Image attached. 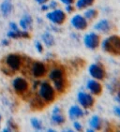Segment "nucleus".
<instances>
[{
    "label": "nucleus",
    "instance_id": "31",
    "mask_svg": "<svg viewBox=\"0 0 120 132\" xmlns=\"http://www.w3.org/2000/svg\"><path fill=\"white\" fill-rule=\"evenodd\" d=\"M36 48H37V50H38V53H42V51H43V47H42L41 42H38V41L36 42Z\"/></svg>",
    "mask_w": 120,
    "mask_h": 132
},
{
    "label": "nucleus",
    "instance_id": "22",
    "mask_svg": "<svg viewBox=\"0 0 120 132\" xmlns=\"http://www.w3.org/2000/svg\"><path fill=\"white\" fill-rule=\"evenodd\" d=\"M42 40H43V42L46 44V46H48V47H51V46H53L54 44V37L50 33H44L43 35H42Z\"/></svg>",
    "mask_w": 120,
    "mask_h": 132
},
{
    "label": "nucleus",
    "instance_id": "44",
    "mask_svg": "<svg viewBox=\"0 0 120 132\" xmlns=\"http://www.w3.org/2000/svg\"><path fill=\"white\" fill-rule=\"evenodd\" d=\"M118 132H120V131H118Z\"/></svg>",
    "mask_w": 120,
    "mask_h": 132
},
{
    "label": "nucleus",
    "instance_id": "27",
    "mask_svg": "<svg viewBox=\"0 0 120 132\" xmlns=\"http://www.w3.org/2000/svg\"><path fill=\"white\" fill-rule=\"evenodd\" d=\"M8 126H9V128H10V130H14V131H16L17 128H18L17 125L13 122V121H11V120H10V121L8 122Z\"/></svg>",
    "mask_w": 120,
    "mask_h": 132
},
{
    "label": "nucleus",
    "instance_id": "2",
    "mask_svg": "<svg viewBox=\"0 0 120 132\" xmlns=\"http://www.w3.org/2000/svg\"><path fill=\"white\" fill-rule=\"evenodd\" d=\"M39 97L43 101H54L55 97V90L48 81H43L39 85Z\"/></svg>",
    "mask_w": 120,
    "mask_h": 132
},
{
    "label": "nucleus",
    "instance_id": "41",
    "mask_svg": "<svg viewBox=\"0 0 120 132\" xmlns=\"http://www.w3.org/2000/svg\"><path fill=\"white\" fill-rule=\"evenodd\" d=\"M47 132H57V131H55V130L53 129V128H49L48 131H47Z\"/></svg>",
    "mask_w": 120,
    "mask_h": 132
},
{
    "label": "nucleus",
    "instance_id": "12",
    "mask_svg": "<svg viewBox=\"0 0 120 132\" xmlns=\"http://www.w3.org/2000/svg\"><path fill=\"white\" fill-rule=\"evenodd\" d=\"M86 88H87V90L90 92V94L96 95V96L100 95L102 91V86H101V84H100V82L95 79L89 80V81H87Z\"/></svg>",
    "mask_w": 120,
    "mask_h": 132
},
{
    "label": "nucleus",
    "instance_id": "17",
    "mask_svg": "<svg viewBox=\"0 0 120 132\" xmlns=\"http://www.w3.org/2000/svg\"><path fill=\"white\" fill-rule=\"evenodd\" d=\"M95 0H77L76 1V8L78 10H84L91 7L94 4Z\"/></svg>",
    "mask_w": 120,
    "mask_h": 132
},
{
    "label": "nucleus",
    "instance_id": "34",
    "mask_svg": "<svg viewBox=\"0 0 120 132\" xmlns=\"http://www.w3.org/2000/svg\"><path fill=\"white\" fill-rule=\"evenodd\" d=\"M115 100H116V101L120 104V91H118L117 94H116V96H115Z\"/></svg>",
    "mask_w": 120,
    "mask_h": 132
},
{
    "label": "nucleus",
    "instance_id": "5",
    "mask_svg": "<svg viewBox=\"0 0 120 132\" xmlns=\"http://www.w3.org/2000/svg\"><path fill=\"white\" fill-rule=\"evenodd\" d=\"M88 73L93 79L97 81H102L106 76V72L104 69L100 66V64H92L88 68Z\"/></svg>",
    "mask_w": 120,
    "mask_h": 132
},
{
    "label": "nucleus",
    "instance_id": "33",
    "mask_svg": "<svg viewBox=\"0 0 120 132\" xmlns=\"http://www.w3.org/2000/svg\"><path fill=\"white\" fill-rule=\"evenodd\" d=\"M60 1L65 5H71V4H73L75 2V0H60Z\"/></svg>",
    "mask_w": 120,
    "mask_h": 132
},
{
    "label": "nucleus",
    "instance_id": "15",
    "mask_svg": "<svg viewBox=\"0 0 120 132\" xmlns=\"http://www.w3.org/2000/svg\"><path fill=\"white\" fill-rule=\"evenodd\" d=\"M49 78H50V80L53 81L64 79L65 78L64 70H63L62 69H60V68H55V69H52L50 74H49Z\"/></svg>",
    "mask_w": 120,
    "mask_h": 132
},
{
    "label": "nucleus",
    "instance_id": "10",
    "mask_svg": "<svg viewBox=\"0 0 120 132\" xmlns=\"http://www.w3.org/2000/svg\"><path fill=\"white\" fill-rule=\"evenodd\" d=\"M13 88L18 94H23L27 91L28 82L22 77H18L13 81Z\"/></svg>",
    "mask_w": 120,
    "mask_h": 132
},
{
    "label": "nucleus",
    "instance_id": "11",
    "mask_svg": "<svg viewBox=\"0 0 120 132\" xmlns=\"http://www.w3.org/2000/svg\"><path fill=\"white\" fill-rule=\"evenodd\" d=\"M31 70H32V74H33L34 77L41 78V77H43L46 74L47 69L46 66L43 63H41V62H35L32 65Z\"/></svg>",
    "mask_w": 120,
    "mask_h": 132
},
{
    "label": "nucleus",
    "instance_id": "29",
    "mask_svg": "<svg viewBox=\"0 0 120 132\" xmlns=\"http://www.w3.org/2000/svg\"><path fill=\"white\" fill-rule=\"evenodd\" d=\"M2 71L5 74H7V75H12L13 72H14V71H13L12 69H10L9 67L8 68H2Z\"/></svg>",
    "mask_w": 120,
    "mask_h": 132
},
{
    "label": "nucleus",
    "instance_id": "32",
    "mask_svg": "<svg viewBox=\"0 0 120 132\" xmlns=\"http://www.w3.org/2000/svg\"><path fill=\"white\" fill-rule=\"evenodd\" d=\"M57 7H58V5H57V2H56V1H54V0L51 1V3H50V5H49V8L54 9V10H55V9L57 8Z\"/></svg>",
    "mask_w": 120,
    "mask_h": 132
},
{
    "label": "nucleus",
    "instance_id": "40",
    "mask_svg": "<svg viewBox=\"0 0 120 132\" xmlns=\"http://www.w3.org/2000/svg\"><path fill=\"white\" fill-rule=\"evenodd\" d=\"M63 132H76V131H74V130H72V129H66Z\"/></svg>",
    "mask_w": 120,
    "mask_h": 132
},
{
    "label": "nucleus",
    "instance_id": "38",
    "mask_svg": "<svg viewBox=\"0 0 120 132\" xmlns=\"http://www.w3.org/2000/svg\"><path fill=\"white\" fill-rule=\"evenodd\" d=\"M41 9H42V10H48V9H49V6H47V5H43V6H42V8H41Z\"/></svg>",
    "mask_w": 120,
    "mask_h": 132
},
{
    "label": "nucleus",
    "instance_id": "4",
    "mask_svg": "<svg viewBox=\"0 0 120 132\" xmlns=\"http://www.w3.org/2000/svg\"><path fill=\"white\" fill-rule=\"evenodd\" d=\"M47 18L54 24H62L66 21V12L60 9H55L47 14Z\"/></svg>",
    "mask_w": 120,
    "mask_h": 132
},
{
    "label": "nucleus",
    "instance_id": "6",
    "mask_svg": "<svg viewBox=\"0 0 120 132\" xmlns=\"http://www.w3.org/2000/svg\"><path fill=\"white\" fill-rule=\"evenodd\" d=\"M78 102L83 107V109H89L94 105L95 99L90 93L81 91L78 94Z\"/></svg>",
    "mask_w": 120,
    "mask_h": 132
},
{
    "label": "nucleus",
    "instance_id": "43",
    "mask_svg": "<svg viewBox=\"0 0 120 132\" xmlns=\"http://www.w3.org/2000/svg\"><path fill=\"white\" fill-rule=\"evenodd\" d=\"M1 120H2V117H1V115H0V125H1Z\"/></svg>",
    "mask_w": 120,
    "mask_h": 132
},
{
    "label": "nucleus",
    "instance_id": "26",
    "mask_svg": "<svg viewBox=\"0 0 120 132\" xmlns=\"http://www.w3.org/2000/svg\"><path fill=\"white\" fill-rule=\"evenodd\" d=\"M73 127L76 132H83V130H84V127H83L82 124L80 122H78V121H74L73 122Z\"/></svg>",
    "mask_w": 120,
    "mask_h": 132
},
{
    "label": "nucleus",
    "instance_id": "21",
    "mask_svg": "<svg viewBox=\"0 0 120 132\" xmlns=\"http://www.w3.org/2000/svg\"><path fill=\"white\" fill-rule=\"evenodd\" d=\"M8 36L10 38H29V34L27 32H22V31H10L8 33Z\"/></svg>",
    "mask_w": 120,
    "mask_h": 132
},
{
    "label": "nucleus",
    "instance_id": "18",
    "mask_svg": "<svg viewBox=\"0 0 120 132\" xmlns=\"http://www.w3.org/2000/svg\"><path fill=\"white\" fill-rule=\"evenodd\" d=\"M98 14H99V12H98V10L96 9L87 8V10L84 11V16L87 21H92L98 17Z\"/></svg>",
    "mask_w": 120,
    "mask_h": 132
},
{
    "label": "nucleus",
    "instance_id": "14",
    "mask_svg": "<svg viewBox=\"0 0 120 132\" xmlns=\"http://www.w3.org/2000/svg\"><path fill=\"white\" fill-rule=\"evenodd\" d=\"M69 115L72 120H76L84 116V112L80 106H78V105H73V106H71L70 109H69Z\"/></svg>",
    "mask_w": 120,
    "mask_h": 132
},
{
    "label": "nucleus",
    "instance_id": "30",
    "mask_svg": "<svg viewBox=\"0 0 120 132\" xmlns=\"http://www.w3.org/2000/svg\"><path fill=\"white\" fill-rule=\"evenodd\" d=\"M114 112H115V115L120 119V104H119V106H115V108H114Z\"/></svg>",
    "mask_w": 120,
    "mask_h": 132
},
{
    "label": "nucleus",
    "instance_id": "42",
    "mask_svg": "<svg viewBox=\"0 0 120 132\" xmlns=\"http://www.w3.org/2000/svg\"><path fill=\"white\" fill-rule=\"evenodd\" d=\"M3 44H5V45H7V44H8V41H7V40H4V41H3Z\"/></svg>",
    "mask_w": 120,
    "mask_h": 132
},
{
    "label": "nucleus",
    "instance_id": "8",
    "mask_svg": "<svg viewBox=\"0 0 120 132\" xmlns=\"http://www.w3.org/2000/svg\"><path fill=\"white\" fill-rule=\"evenodd\" d=\"M7 66L13 71L18 70L22 66V58L17 54H10L6 58Z\"/></svg>",
    "mask_w": 120,
    "mask_h": 132
},
{
    "label": "nucleus",
    "instance_id": "19",
    "mask_svg": "<svg viewBox=\"0 0 120 132\" xmlns=\"http://www.w3.org/2000/svg\"><path fill=\"white\" fill-rule=\"evenodd\" d=\"M54 89L57 92H59V93L64 92L65 89H66V81H65V78L54 81Z\"/></svg>",
    "mask_w": 120,
    "mask_h": 132
},
{
    "label": "nucleus",
    "instance_id": "7",
    "mask_svg": "<svg viewBox=\"0 0 120 132\" xmlns=\"http://www.w3.org/2000/svg\"><path fill=\"white\" fill-rule=\"evenodd\" d=\"M70 23L72 27L75 28L76 30H85L88 26V21L84 18V16L81 14H75L74 16H72Z\"/></svg>",
    "mask_w": 120,
    "mask_h": 132
},
{
    "label": "nucleus",
    "instance_id": "3",
    "mask_svg": "<svg viewBox=\"0 0 120 132\" xmlns=\"http://www.w3.org/2000/svg\"><path fill=\"white\" fill-rule=\"evenodd\" d=\"M84 43L87 49L90 50H96L100 44V38L99 34L95 32L87 33L84 37Z\"/></svg>",
    "mask_w": 120,
    "mask_h": 132
},
{
    "label": "nucleus",
    "instance_id": "23",
    "mask_svg": "<svg viewBox=\"0 0 120 132\" xmlns=\"http://www.w3.org/2000/svg\"><path fill=\"white\" fill-rule=\"evenodd\" d=\"M1 10H2L3 14L5 16H7L9 13L10 12V10H11V4L10 3L9 0H5V1L2 3V5H1Z\"/></svg>",
    "mask_w": 120,
    "mask_h": 132
},
{
    "label": "nucleus",
    "instance_id": "16",
    "mask_svg": "<svg viewBox=\"0 0 120 132\" xmlns=\"http://www.w3.org/2000/svg\"><path fill=\"white\" fill-rule=\"evenodd\" d=\"M89 126L90 127L94 130H100L102 127V122L101 119L98 115H94L89 119Z\"/></svg>",
    "mask_w": 120,
    "mask_h": 132
},
{
    "label": "nucleus",
    "instance_id": "25",
    "mask_svg": "<svg viewBox=\"0 0 120 132\" xmlns=\"http://www.w3.org/2000/svg\"><path fill=\"white\" fill-rule=\"evenodd\" d=\"M31 125H32V127L35 128L36 130H41L42 129V124H41V122L39 121V120L38 119V118H32L31 119Z\"/></svg>",
    "mask_w": 120,
    "mask_h": 132
},
{
    "label": "nucleus",
    "instance_id": "28",
    "mask_svg": "<svg viewBox=\"0 0 120 132\" xmlns=\"http://www.w3.org/2000/svg\"><path fill=\"white\" fill-rule=\"evenodd\" d=\"M74 10H75V7L72 6V4L71 5H66V7H65V11L67 13H72Z\"/></svg>",
    "mask_w": 120,
    "mask_h": 132
},
{
    "label": "nucleus",
    "instance_id": "20",
    "mask_svg": "<svg viewBox=\"0 0 120 132\" xmlns=\"http://www.w3.org/2000/svg\"><path fill=\"white\" fill-rule=\"evenodd\" d=\"M31 23H32V18L29 15L23 16L20 21V26L23 28V29H28V28L31 26Z\"/></svg>",
    "mask_w": 120,
    "mask_h": 132
},
{
    "label": "nucleus",
    "instance_id": "13",
    "mask_svg": "<svg viewBox=\"0 0 120 132\" xmlns=\"http://www.w3.org/2000/svg\"><path fill=\"white\" fill-rule=\"evenodd\" d=\"M52 123H54V125H62L65 122V117L62 114L61 109L59 107H54L52 112V117H51Z\"/></svg>",
    "mask_w": 120,
    "mask_h": 132
},
{
    "label": "nucleus",
    "instance_id": "37",
    "mask_svg": "<svg viewBox=\"0 0 120 132\" xmlns=\"http://www.w3.org/2000/svg\"><path fill=\"white\" fill-rule=\"evenodd\" d=\"M1 132H12V130H10L9 127H7V128H4Z\"/></svg>",
    "mask_w": 120,
    "mask_h": 132
},
{
    "label": "nucleus",
    "instance_id": "39",
    "mask_svg": "<svg viewBox=\"0 0 120 132\" xmlns=\"http://www.w3.org/2000/svg\"><path fill=\"white\" fill-rule=\"evenodd\" d=\"M86 132H97V131L94 130V129H92V128H88V129L86 130Z\"/></svg>",
    "mask_w": 120,
    "mask_h": 132
},
{
    "label": "nucleus",
    "instance_id": "36",
    "mask_svg": "<svg viewBox=\"0 0 120 132\" xmlns=\"http://www.w3.org/2000/svg\"><path fill=\"white\" fill-rule=\"evenodd\" d=\"M38 3H41V4H44V3H46L48 0H36Z\"/></svg>",
    "mask_w": 120,
    "mask_h": 132
},
{
    "label": "nucleus",
    "instance_id": "24",
    "mask_svg": "<svg viewBox=\"0 0 120 132\" xmlns=\"http://www.w3.org/2000/svg\"><path fill=\"white\" fill-rule=\"evenodd\" d=\"M31 105L35 109H41V108H43L44 103L41 97H36V98L33 99V101L31 102Z\"/></svg>",
    "mask_w": 120,
    "mask_h": 132
},
{
    "label": "nucleus",
    "instance_id": "9",
    "mask_svg": "<svg viewBox=\"0 0 120 132\" xmlns=\"http://www.w3.org/2000/svg\"><path fill=\"white\" fill-rule=\"evenodd\" d=\"M113 27H114L113 24L108 20H100L98 23H95L94 26L95 30L103 34L110 33L111 31L113 30Z\"/></svg>",
    "mask_w": 120,
    "mask_h": 132
},
{
    "label": "nucleus",
    "instance_id": "1",
    "mask_svg": "<svg viewBox=\"0 0 120 132\" xmlns=\"http://www.w3.org/2000/svg\"><path fill=\"white\" fill-rule=\"evenodd\" d=\"M101 48L106 53L115 55H120V37L117 35H112L104 38L101 41Z\"/></svg>",
    "mask_w": 120,
    "mask_h": 132
},
{
    "label": "nucleus",
    "instance_id": "35",
    "mask_svg": "<svg viewBox=\"0 0 120 132\" xmlns=\"http://www.w3.org/2000/svg\"><path fill=\"white\" fill-rule=\"evenodd\" d=\"M10 27L12 28L13 31H18V28H17V26H16L15 23H10Z\"/></svg>",
    "mask_w": 120,
    "mask_h": 132
}]
</instances>
